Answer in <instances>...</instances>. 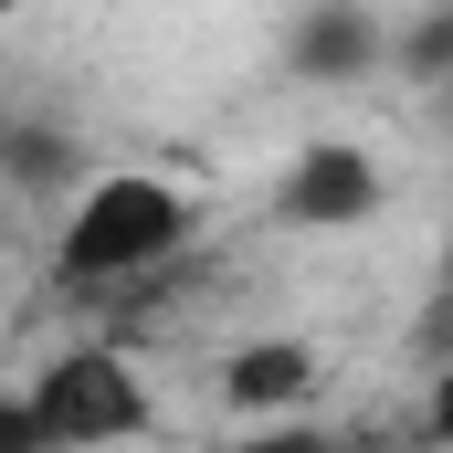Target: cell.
<instances>
[{"label":"cell","mask_w":453,"mask_h":453,"mask_svg":"<svg viewBox=\"0 0 453 453\" xmlns=\"http://www.w3.org/2000/svg\"><path fill=\"white\" fill-rule=\"evenodd\" d=\"M222 453H348V443L317 433V422H264V433H232Z\"/></svg>","instance_id":"obj_8"},{"label":"cell","mask_w":453,"mask_h":453,"mask_svg":"<svg viewBox=\"0 0 453 453\" xmlns=\"http://www.w3.org/2000/svg\"><path fill=\"white\" fill-rule=\"evenodd\" d=\"M380 64H390L401 85H443L453 74V0H422V11L380 42Z\"/></svg>","instance_id":"obj_7"},{"label":"cell","mask_w":453,"mask_h":453,"mask_svg":"<svg viewBox=\"0 0 453 453\" xmlns=\"http://www.w3.org/2000/svg\"><path fill=\"white\" fill-rule=\"evenodd\" d=\"M306 390H317V348L306 338H253V348L222 358V401L232 411H296Z\"/></svg>","instance_id":"obj_6"},{"label":"cell","mask_w":453,"mask_h":453,"mask_svg":"<svg viewBox=\"0 0 453 453\" xmlns=\"http://www.w3.org/2000/svg\"><path fill=\"white\" fill-rule=\"evenodd\" d=\"M96 158H85V137L64 127V116H42L32 96H11L0 85V190H74Z\"/></svg>","instance_id":"obj_5"},{"label":"cell","mask_w":453,"mask_h":453,"mask_svg":"<svg viewBox=\"0 0 453 453\" xmlns=\"http://www.w3.org/2000/svg\"><path fill=\"white\" fill-rule=\"evenodd\" d=\"M380 201H390V180H380V158H369L358 137L296 148L285 180H274V222H285V232H358Z\"/></svg>","instance_id":"obj_3"},{"label":"cell","mask_w":453,"mask_h":453,"mask_svg":"<svg viewBox=\"0 0 453 453\" xmlns=\"http://www.w3.org/2000/svg\"><path fill=\"white\" fill-rule=\"evenodd\" d=\"M21 411H32L42 453H106V443L158 433V390H148V369L127 348H53L32 369Z\"/></svg>","instance_id":"obj_2"},{"label":"cell","mask_w":453,"mask_h":453,"mask_svg":"<svg viewBox=\"0 0 453 453\" xmlns=\"http://www.w3.org/2000/svg\"><path fill=\"white\" fill-rule=\"evenodd\" d=\"M190 242V201L148 169H96L64 211V242H53V285L64 296H127L137 274H169Z\"/></svg>","instance_id":"obj_1"},{"label":"cell","mask_w":453,"mask_h":453,"mask_svg":"<svg viewBox=\"0 0 453 453\" xmlns=\"http://www.w3.org/2000/svg\"><path fill=\"white\" fill-rule=\"evenodd\" d=\"M380 42H390V21L369 0H306L285 21V74L296 85H369L380 74Z\"/></svg>","instance_id":"obj_4"},{"label":"cell","mask_w":453,"mask_h":453,"mask_svg":"<svg viewBox=\"0 0 453 453\" xmlns=\"http://www.w3.org/2000/svg\"><path fill=\"white\" fill-rule=\"evenodd\" d=\"M0 453H42V433H32V411H21V390H0Z\"/></svg>","instance_id":"obj_9"}]
</instances>
